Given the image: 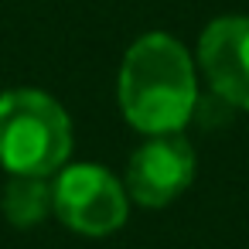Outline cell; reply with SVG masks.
Segmentation results:
<instances>
[{
	"label": "cell",
	"mask_w": 249,
	"mask_h": 249,
	"mask_svg": "<svg viewBox=\"0 0 249 249\" xmlns=\"http://www.w3.org/2000/svg\"><path fill=\"white\" fill-rule=\"evenodd\" d=\"M198 103L195 65L171 35H143L120 65V106L130 126L150 133L181 130Z\"/></svg>",
	"instance_id": "1"
},
{
	"label": "cell",
	"mask_w": 249,
	"mask_h": 249,
	"mask_svg": "<svg viewBox=\"0 0 249 249\" xmlns=\"http://www.w3.org/2000/svg\"><path fill=\"white\" fill-rule=\"evenodd\" d=\"M72 154V123L58 99L38 89L0 96V164L11 174L48 178Z\"/></svg>",
	"instance_id": "2"
},
{
	"label": "cell",
	"mask_w": 249,
	"mask_h": 249,
	"mask_svg": "<svg viewBox=\"0 0 249 249\" xmlns=\"http://www.w3.org/2000/svg\"><path fill=\"white\" fill-rule=\"evenodd\" d=\"M52 191L58 218L82 235H109L126 222V188L99 164L62 167Z\"/></svg>",
	"instance_id": "3"
},
{
	"label": "cell",
	"mask_w": 249,
	"mask_h": 249,
	"mask_svg": "<svg viewBox=\"0 0 249 249\" xmlns=\"http://www.w3.org/2000/svg\"><path fill=\"white\" fill-rule=\"evenodd\" d=\"M195 181V147L181 130L150 133L133 154L126 167V191L133 201L147 208L171 205Z\"/></svg>",
	"instance_id": "4"
},
{
	"label": "cell",
	"mask_w": 249,
	"mask_h": 249,
	"mask_svg": "<svg viewBox=\"0 0 249 249\" xmlns=\"http://www.w3.org/2000/svg\"><path fill=\"white\" fill-rule=\"evenodd\" d=\"M198 62L225 103L249 109V18L212 21L201 31Z\"/></svg>",
	"instance_id": "5"
},
{
	"label": "cell",
	"mask_w": 249,
	"mask_h": 249,
	"mask_svg": "<svg viewBox=\"0 0 249 249\" xmlns=\"http://www.w3.org/2000/svg\"><path fill=\"white\" fill-rule=\"evenodd\" d=\"M4 215L11 225L18 229H31L41 225L48 218V212L55 208V191L45 178H28V174H14L11 184L4 188Z\"/></svg>",
	"instance_id": "6"
}]
</instances>
